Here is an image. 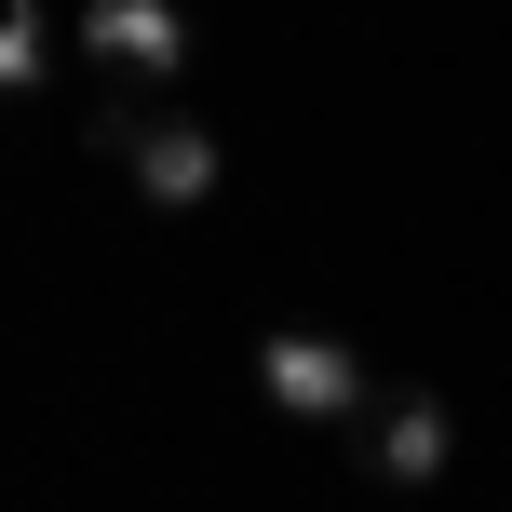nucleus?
I'll return each mask as SVG.
<instances>
[{
	"mask_svg": "<svg viewBox=\"0 0 512 512\" xmlns=\"http://www.w3.org/2000/svg\"><path fill=\"white\" fill-rule=\"evenodd\" d=\"M256 391H270L283 418H351V405H364V351H351V337H297V324H283L270 351H256Z\"/></svg>",
	"mask_w": 512,
	"mask_h": 512,
	"instance_id": "nucleus-1",
	"label": "nucleus"
},
{
	"mask_svg": "<svg viewBox=\"0 0 512 512\" xmlns=\"http://www.w3.org/2000/svg\"><path fill=\"white\" fill-rule=\"evenodd\" d=\"M81 54L95 68H135V81H176L189 68V14L176 0H81Z\"/></svg>",
	"mask_w": 512,
	"mask_h": 512,
	"instance_id": "nucleus-2",
	"label": "nucleus"
},
{
	"mask_svg": "<svg viewBox=\"0 0 512 512\" xmlns=\"http://www.w3.org/2000/svg\"><path fill=\"white\" fill-rule=\"evenodd\" d=\"M122 162H135L149 203H203V189H216V135H203V122H135Z\"/></svg>",
	"mask_w": 512,
	"mask_h": 512,
	"instance_id": "nucleus-3",
	"label": "nucleus"
},
{
	"mask_svg": "<svg viewBox=\"0 0 512 512\" xmlns=\"http://www.w3.org/2000/svg\"><path fill=\"white\" fill-rule=\"evenodd\" d=\"M445 459H459V418H445L432 391H405V405L378 418V472L391 486H445Z\"/></svg>",
	"mask_w": 512,
	"mask_h": 512,
	"instance_id": "nucleus-4",
	"label": "nucleus"
},
{
	"mask_svg": "<svg viewBox=\"0 0 512 512\" xmlns=\"http://www.w3.org/2000/svg\"><path fill=\"white\" fill-rule=\"evenodd\" d=\"M54 68V27L41 14H27V0H14V14H0V81H14V95H27V81H41Z\"/></svg>",
	"mask_w": 512,
	"mask_h": 512,
	"instance_id": "nucleus-5",
	"label": "nucleus"
}]
</instances>
